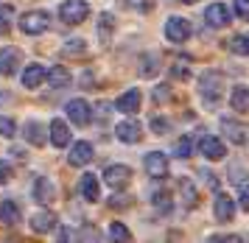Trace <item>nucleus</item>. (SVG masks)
<instances>
[{
  "mask_svg": "<svg viewBox=\"0 0 249 243\" xmlns=\"http://www.w3.org/2000/svg\"><path fill=\"white\" fill-rule=\"evenodd\" d=\"M221 89H224V76L218 70H204L199 76V95L204 98V104L213 106L215 101L221 98Z\"/></svg>",
  "mask_w": 249,
  "mask_h": 243,
  "instance_id": "nucleus-1",
  "label": "nucleus"
},
{
  "mask_svg": "<svg viewBox=\"0 0 249 243\" xmlns=\"http://www.w3.org/2000/svg\"><path fill=\"white\" fill-rule=\"evenodd\" d=\"M87 14H90V3L87 0H65L59 6V17H62L65 25H79V22L87 20Z\"/></svg>",
  "mask_w": 249,
  "mask_h": 243,
  "instance_id": "nucleus-2",
  "label": "nucleus"
},
{
  "mask_svg": "<svg viewBox=\"0 0 249 243\" xmlns=\"http://www.w3.org/2000/svg\"><path fill=\"white\" fill-rule=\"evenodd\" d=\"M143 168H146V174L151 179H165L168 176V156L162 151H148L143 156Z\"/></svg>",
  "mask_w": 249,
  "mask_h": 243,
  "instance_id": "nucleus-3",
  "label": "nucleus"
},
{
  "mask_svg": "<svg viewBox=\"0 0 249 243\" xmlns=\"http://www.w3.org/2000/svg\"><path fill=\"white\" fill-rule=\"evenodd\" d=\"M65 112H68L70 123H76V126H87V123L92 121V106H90V104H87L84 98H73V101H68Z\"/></svg>",
  "mask_w": 249,
  "mask_h": 243,
  "instance_id": "nucleus-4",
  "label": "nucleus"
},
{
  "mask_svg": "<svg viewBox=\"0 0 249 243\" xmlns=\"http://www.w3.org/2000/svg\"><path fill=\"white\" fill-rule=\"evenodd\" d=\"M104 182L115 190H124L132 182V168L129 165H107L104 168Z\"/></svg>",
  "mask_w": 249,
  "mask_h": 243,
  "instance_id": "nucleus-5",
  "label": "nucleus"
},
{
  "mask_svg": "<svg viewBox=\"0 0 249 243\" xmlns=\"http://www.w3.org/2000/svg\"><path fill=\"white\" fill-rule=\"evenodd\" d=\"M20 28H23L25 34H42L48 31V11H25V14H20Z\"/></svg>",
  "mask_w": 249,
  "mask_h": 243,
  "instance_id": "nucleus-6",
  "label": "nucleus"
},
{
  "mask_svg": "<svg viewBox=\"0 0 249 243\" xmlns=\"http://www.w3.org/2000/svg\"><path fill=\"white\" fill-rule=\"evenodd\" d=\"M165 36H168V42L182 45L191 36V22L185 20V17H168V22H165Z\"/></svg>",
  "mask_w": 249,
  "mask_h": 243,
  "instance_id": "nucleus-7",
  "label": "nucleus"
},
{
  "mask_svg": "<svg viewBox=\"0 0 249 243\" xmlns=\"http://www.w3.org/2000/svg\"><path fill=\"white\" fill-rule=\"evenodd\" d=\"M115 134H118V140L126 145H135L143 140V129H140V123L137 121H124L115 126Z\"/></svg>",
  "mask_w": 249,
  "mask_h": 243,
  "instance_id": "nucleus-8",
  "label": "nucleus"
},
{
  "mask_svg": "<svg viewBox=\"0 0 249 243\" xmlns=\"http://www.w3.org/2000/svg\"><path fill=\"white\" fill-rule=\"evenodd\" d=\"M177 190H179V201L185 210H193L196 204H199V188L193 185V179L182 176L179 182H177Z\"/></svg>",
  "mask_w": 249,
  "mask_h": 243,
  "instance_id": "nucleus-9",
  "label": "nucleus"
},
{
  "mask_svg": "<svg viewBox=\"0 0 249 243\" xmlns=\"http://www.w3.org/2000/svg\"><path fill=\"white\" fill-rule=\"evenodd\" d=\"M204 20H207V25H213V28H227L230 20H232V14H230V9H227L224 3H213V6H207V11H204Z\"/></svg>",
  "mask_w": 249,
  "mask_h": 243,
  "instance_id": "nucleus-10",
  "label": "nucleus"
},
{
  "mask_svg": "<svg viewBox=\"0 0 249 243\" xmlns=\"http://www.w3.org/2000/svg\"><path fill=\"white\" fill-rule=\"evenodd\" d=\"M20 59H23V53L17 48H12V45L0 48V76H12L14 70L20 67Z\"/></svg>",
  "mask_w": 249,
  "mask_h": 243,
  "instance_id": "nucleus-11",
  "label": "nucleus"
},
{
  "mask_svg": "<svg viewBox=\"0 0 249 243\" xmlns=\"http://www.w3.org/2000/svg\"><path fill=\"white\" fill-rule=\"evenodd\" d=\"M221 134H227V140L235 143V145L247 143V129H244V123L232 121V118H221Z\"/></svg>",
  "mask_w": 249,
  "mask_h": 243,
  "instance_id": "nucleus-12",
  "label": "nucleus"
},
{
  "mask_svg": "<svg viewBox=\"0 0 249 243\" xmlns=\"http://www.w3.org/2000/svg\"><path fill=\"white\" fill-rule=\"evenodd\" d=\"M56 221L59 218L51 210H39V212H34V218H31V229L39 232V235H48V232L56 229Z\"/></svg>",
  "mask_w": 249,
  "mask_h": 243,
  "instance_id": "nucleus-13",
  "label": "nucleus"
},
{
  "mask_svg": "<svg viewBox=\"0 0 249 243\" xmlns=\"http://www.w3.org/2000/svg\"><path fill=\"white\" fill-rule=\"evenodd\" d=\"M79 193L84 201H98L101 199V188H98V176L95 174H84L79 179Z\"/></svg>",
  "mask_w": 249,
  "mask_h": 243,
  "instance_id": "nucleus-14",
  "label": "nucleus"
},
{
  "mask_svg": "<svg viewBox=\"0 0 249 243\" xmlns=\"http://www.w3.org/2000/svg\"><path fill=\"white\" fill-rule=\"evenodd\" d=\"M92 154H95V151H92V145L87 143V140H81V143H76L73 148H70L68 162H70L73 168H81V165H87V162L92 159Z\"/></svg>",
  "mask_w": 249,
  "mask_h": 243,
  "instance_id": "nucleus-15",
  "label": "nucleus"
},
{
  "mask_svg": "<svg viewBox=\"0 0 249 243\" xmlns=\"http://www.w3.org/2000/svg\"><path fill=\"white\" fill-rule=\"evenodd\" d=\"M199 148H202V154L207 156V159H221V156L227 154V148H224V143H221V137H213V134L202 137V140H199Z\"/></svg>",
  "mask_w": 249,
  "mask_h": 243,
  "instance_id": "nucleus-16",
  "label": "nucleus"
},
{
  "mask_svg": "<svg viewBox=\"0 0 249 243\" xmlns=\"http://www.w3.org/2000/svg\"><path fill=\"white\" fill-rule=\"evenodd\" d=\"M213 212H215V218H218L221 224L232 221V215H235V201L230 199L227 193H218V196H215V207H213Z\"/></svg>",
  "mask_w": 249,
  "mask_h": 243,
  "instance_id": "nucleus-17",
  "label": "nucleus"
},
{
  "mask_svg": "<svg viewBox=\"0 0 249 243\" xmlns=\"http://www.w3.org/2000/svg\"><path fill=\"white\" fill-rule=\"evenodd\" d=\"M48 132H51V143L56 145V148H65V145L70 143V129H68V123L62 121V118H53Z\"/></svg>",
  "mask_w": 249,
  "mask_h": 243,
  "instance_id": "nucleus-18",
  "label": "nucleus"
},
{
  "mask_svg": "<svg viewBox=\"0 0 249 243\" xmlns=\"http://www.w3.org/2000/svg\"><path fill=\"white\" fill-rule=\"evenodd\" d=\"M115 106H118V112H126V115H135L137 109H140V89H126L121 98L115 101Z\"/></svg>",
  "mask_w": 249,
  "mask_h": 243,
  "instance_id": "nucleus-19",
  "label": "nucleus"
},
{
  "mask_svg": "<svg viewBox=\"0 0 249 243\" xmlns=\"http://www.w3.org/2000/svg\"><path fill=\"white\" fill-rule=\"evenodd\" d=\"M20 204L14 199H6L0 204V224H6V226H14V224H20Z\"/></svg>",
  "mask_w": 249,
  "mask_h": 243,
  "instance_id": "nucleus-20",
  "label": "nucleus"
},
{
  "mask_svg": "<svg viewBox=\"0 0 249 243\" xmlns=\"http://www.w3.org/2000/svg\"><path fill=\"white\" fill-rule=\"evenodd\" d=\"M45 67L42 65H28L23 70V78H20V81H23V87L25 89H34V87H39V84H42V78H45Z\"/></svg>",
  "mask_w": 249,
  "mask_h": 243,
  "instance_id": "nucleus-21",
  "label": "nucleus"
},
{
  "mask_svg": "<svg viewBox=\"0 0 249 243\" xmlns=\"http://www.w3.org/2000/svg\"><path fill=\"white\" fill-rule=\"evenodd\" d=\"M23 137L31 145H42L48 140V137H45V126H42V123H36V121H28L23 126Z\"/></svg>",
  "mask_w": 249,
  "mask_h": 243,
  "instance_id": "nucleus-22",
  "label": "nucleus"
},
{
  "mask_svg": "<svg viewBox=\"0 0 249 243\" xmlns=\"http://www.w3.org/2000/svg\"><path fill=\"white\" fill-rule=\"evenodd\" d=\"M230 104H232V109H235V112H249V87H247V84H238V87H232Z\"/></svg>",
  "mask_w": 249,
  "mask_h": 243,
  "instance_id": "nucleus-23",
  "label": "nucleus"
},
{
  "mask_svg": "<svg viewBox=\"0 0 249 243\" xmlns=\"http://www.w3.org/2000/svg\"><path fill=\"white\" fill-rule=\"evenodd\" d=\"M34 199L42 201V204H51V201H53V185H51V179L39 176L34 182Z\"/></svg>",
  "mask_w": 249,
  "mask_h": 243,
  "instance_id": "nucleus-24",
  "label": "nucleus"
},
{
  "mask_svg": "<svg viewBox=\"0 0 249 243\" xmlns=\"http://www.w3.org/2000/svg\"><path fill=\"white\" fill-rule=\"evenodd\" d=\"M45 78L51 81V87H53V89H62V87H68V84H70L68 67H51V70L45 73Z\"/></svg>",
  "mask_w": 249,
  "mask_h": 243,
  "instance_id": "nucleus-25",
  "label": "nucleus"
},
{
  "mask_svg": "<svg viewBox=\"0 0 249 243\" xmlns=\"http://www.w3.org/2000/svg\"><path fill=\"white\" fill-rule=\"evenodd\" d=\"M157 65H160V62H157V56H151V53L140 56V76H146V78L157 76V70H160Z\"/></svg>",
  "mask_w": 249,
  "mask_h": 243,
  "instance_id": "nucleus-26",
  "label": "nucleus"
},
{
  "mask_svg": "<svg viewBox=\"0 0 249 243\" xmlns=\"http://www.w3.org/2000/svg\"><path fill=\"white\" fill-rule=\"evenodd\" d=\"M230 51L238 56H249V34H238L230 39Z\"/></svg>",
  "mask_w": 249,
  "mask_h": 243,
  "instance_id": "nucleus-27",
  "label": "nucleus"
},
{
  "mask_svg": "<svg viewBox=\"0 0 249 243\" xmlns=\"http://www.w3.org/2000/svg\"><path fill=\"white\" fill-rule=\"evenodd\" d=\"M12 25H14V9L12 6H0V36H6L12 31Z\"/></svg>",
  "mask_w": 249,
  "mask_h": 243,
  "instance_id": "nucleus-28",
  "label": "nucleus"
},
{
  "mask_svg": "<svg viewBox=\"0 0 249 243\" xmlns=\"http://www.w3.org/2000/svg\"><path fill=\"white\" fill-rule=\"evenodd\" d=\"M62 53L65 56H84L87 53V42L84 39H68L65 48H62Z\"/></svg>",
  "mask_w": 249,
  "mask_h": 243,
  "instance_id": "nucleus-29",
  "label": "nucleus"
},
{
  "mask_svg": "<svg viewBox=\"0 0 249 243\" xmlns=\"http://www.w3.org/2000/svg\"><path fill=\"white\" fill-rule=\"evenodd\" d=\"M112 28H115V17L109 14V11H104L101 17H98V36L107 39V36L112 34Z\"/></svg>",
  "mask_w": 249,
  "mask_h": 243,
  "instance_id": "nucleus-30",
  "label": "nucleus"
},
{
  "mask_svg": "<svg viewBox=\"0 0 249 243\" xmlns=\"http://www.w3.org/2000/svg\"><path fill=\"white\" fill-rule=\"evenodd\" d=\"M191 151H193V140L188 134H182L179 140H177V159H188Z\"/></svg>",
  "mask_w": 249,
  "mask_h": 243,
  "instance_id": "nucleus-31",
  "label": "nucleus"
},
{
  "mask_svg": "<svg viewBox=\"0 0 249 243\" xmlns=\"http://www.w3.org/2000/svg\"><path fill=\"white\" fill-rule=\"evenodd\" d=\"M109 238H112V241H121V243H129L132 241V232L126 229L124 224H112V226H109Z\"/></svg>",
  "mask_w": 249,
  "mask_h": 243,
  "instance_id": "nucleus-32",
  "label": "nucleus"
},
{
  "mask_svg": "<svg viewBox=\"0 0 249 243\" xmlns=\"http://www.w3.org/2000/svg\"><path fill=\"white\" fill-rule=\"evenodd\" d=\"M151 201L157 204L160 212H165L171 207V193H168V190H157V193H151Z\"/></svg>",
  "mask_w": 249,
  "mask_h": 243,
  "instance_id": "nucleus-33",
  "label": "nucleus"
},
{
  "mask_svg": "<svg viewBox=\"0 0 249 243\" xmlns=\"http://www.w3.org/2000/svg\"><path fill=\"white\" fill-rule=\"evenodd\" d=\"M151 98H154V104H168V101L174 98V92H171L168 84H160V87L151 92Z\"/></svg>",
  "mask_w": 249,
  "mask_h": 243,
  "instance_id": "nucleus-34",
  "label": "nucleus"
},
{
  "mask_svg": "<svg viewBox=\"0 0 249 243\" xmlns=\"http://www.w3.org/2000/svg\"><path fill=\"white\" fill-rule=\"evenodd\" d=\"M14 132H17V123L12 118H3L0 115V137H14Z\"/></svg>",
  "mask_w": 249,
  "mask_h": 243,
  "instance_id": "nucleus-35",
  "label": "nucleus"
},
{
  "mask_svg": "<svg viewBox=\"0 0 249 243\" xmlns=\"http://www.w3.org/2000/svg\"><path fill=\"white\" fill-rule=\"evenodd\" d=\"M247 176H249V174H247V168H244V171H241L238 165L230 168V182H235V185H244V179H247Z\"/></svg>",
  "mask_w": 249,
  "mask_h": 243,
  "instance_id": "nucleus-36",
  "label": "nucleus"
},
{
  "mask_svg": "<svg viewBox=\"0 0 249 243\" xmlns=\"http://www.w3.org/2000/svg\"><path fill=\"white\" fill-rule=\"evenodd\" d=\"M129 204H132L129 196H115V199H109V207H112V210H126Z\"/></svg>",
  "mask_w": 249,
  "mask_h": 243,
  "instance_id": "nucleus-37",
  "label": "nucleus"
},
{
  "mask_svg": "<svg viewBox=\"0 0 249 243\" xmlns=\"http://www.w3.org/2000/svg\"><path fill=\"white\" fill-rule=\"evenodd\" d=\"M235 14L241 20H249V0H235Z\"/></svg>",
  "mask_w": 249,
  "mask_h": 243,
  "instance_id": "nucleus-38",
  "label": "nucleus"
},
{
  "mask_svg": "<svg viewBox=\"0 0 249 243\" xmlns=\"http://www.w3.org/2000/svg\"><path fill=\"white\" fill-rule=\"evenodd\" d=\"M238 204H241V210L249 212V185H241V196H238Z\"/></svg>",
  "mask_w": 249,
  "mask_h": 243,
  "instance_id": "nucleus-39",
  "label": "nucleus"
},
{
  "mask_svg": "<svg viewBox=\"0 0 249 243\" xmlns=\"http://www.w3.org/2000/svg\"><path fill=\"white\" fill-rule=\"evenodd\" d=\"M9 179H12V168H9L6 159H0V185H6Z\"/></svg>",
  "mask_w": 249,
  "mask_h": 243,
  "instance_id": "nucleus-40",
  "label": "nucleus"
},
{
  "mask_svg": "<svg viewBox=\"0 0 249 243\" xmlns=\"http://www.w3.org/2000/svg\"><path fill=\"white\" fill-rule=\"evenodd\" d=\"M210 241H227V243H238V241H244L241 235H213Z\"/></svg>",
  "mask_w": 249,
  "mask_h": 243,
  "instance_id": "nucleus-41",
  "label": "nucleus"
},
{
  "mask_svg": "<svg viewBox=\"0 0 249 243\" xmlns=\"http://www.w3.org/2000/svg\"><path fill=\"white\" fill-rule=\"evenodd\" d=\"M171 73H174V78L179 76V78H188V70H185V65H174L171 67Z\"/></svg>",
  "mask_w": 249,
  "mask_h": 243,
  "instance_id": "nucleus-42",
  "label": "nucleus"
},
{
  "mask_svg": "<svg viewBox=\"0 0 249 243\" xmlns=\"http://www.w3.org/2000/svg\"><path fill=\"white\" fill-rule=\"evenodd\" d=\"M151 129H154V132H168V123L165 121H151Z\"/></svg>",
  "mask_w": 249,
  "mask_h": 243,
  "instance_id": "nucleus-43",
  "label": "nucleus"
},
{
  "mask_svg": "<svg viewBox=\"0 0 249 243\" xmlns=\"http://www.w3.org/2000/svg\"><path fill=\"white\" fill-rule=\"evenodd\" d=\"M70 238H73V232H70V229H62V232H59V241H70Z\"/></svg>",
  "mask_w": 249,
  "mask_h": 243,
  "instance_id": "nucleus-44",
  "label": "nucleus"
},
{
  "mask_svg": "<svg viewBox=\"0 0 249 243\" xmlns=\"http://www.w3.org/2000/svg\"><path fill=\"white\" fill-rule=\"evenodd\" d=\"M179 3H193V0H179Z\"/></svg>",
  "mask_w": 249,
  "mask_h": 243,
  "instance_id": "nucleus-45",
  "label": "nucleus"
}]
</instances>
